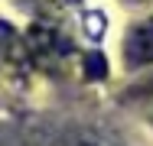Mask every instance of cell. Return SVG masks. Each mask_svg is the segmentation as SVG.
<instances>
[{"mask_svg": "<svg viewBox=\"0 0 153 146\" xmlns=\"http://www.w3.org/2000/svg\"><path fill=\"white\" fill-rule=\"evenodd\" d=\"M124 58H127V65H150L153 62V23L130 29V36L124 42Z\"/></svg>", "mask_w": 153, "mask_h": 146, "instance_id": "1", "label": "cell"}, {"mask_svg": "<svg viewBox=\"0 0 153 146\" xmlns=\"http://www.w3.org/2000/svg\"><path fill=\"white\" fill-rule=\"evenodd\" d=\"M147 88H153V85H147Z\"/></svg>", "mask_w": 153, "mask_h": 146, "instance_id": "4", "label": "cell"}, {"mask_svg": "<svg viewBox=\"0 0 153 146\" xmlns=\"http://www.w3.org/2000/svg\"><path fill=\"white\" fill-rule=\"evenodd\" d=\"M101 65H104V58H101V55H91V58H88V75H91V78H101V75H104Z\"/></svg>", "mask_w": 153, "mask_h": 146, "instance_id": "2", "label": "cell"}, {"mask_svg": "<svg viewBox=\"0 0 153 146\" xmlns=\"http://www.w3.org/2000/svg\"><path fill=\"white\" fill-rule=\"evenodd\" d=\"M137 3H143V0H137Z\"/></svg>", "mask_w": 153, "mask_h": 146, "instance_id": "3", "label": "cell"}]
</instances>
